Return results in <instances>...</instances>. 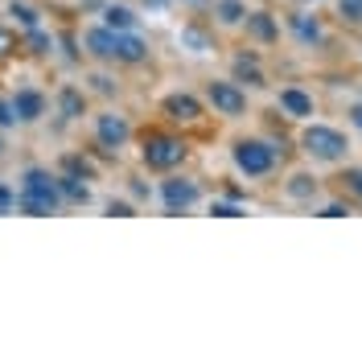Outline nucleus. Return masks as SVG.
Here are the masks:
<instances>
[{
    "label": "nucleus",
    "instance_id": "1",
    "mask_svg": "<svg viewBox=\"0 0 362 362\" xmlns=\"http://www.w3.org/2000/svg\"><path fill=\"white\" fill-rule=\"evenodd\" d=\"M62 202V194H58V177H49L42 169H29L21 181V194H17V210L25 214H33V218H45V214H54Z\"/></svg>",
    "mask_w": 362,
    "mask_h": 362
},
{
    "label": "nucleus",
    "instance_id": "2",
    "mask_svg": "<svg viewBox=\"0 0 362 362\" xmlns=\"http://www.w3.org/2000/svg\"><path fill=\"white\" fill-rule=\"evenodd\" d=\"M300 144H305V153L317 160H341L346 157V136L338 132V128H325V124H313V128H305V136H300Z\"/></svg>",
    "mask_w": 362,
    "mask_h": 362
},
{
    "label": "nucleus",
    "instance_id": "3",
    "mask_svg": "<svg viewBox=\"0 0 362 362\" xmlns=\"http://www.w3.org/2000/svg\"><path fill=\"white\" fill-rule=\"evenodd\" d=\"M272 165H276V148L272 144H264V140H239L235 144V169L239 173L264 177V173H272Z\"/></svg>",
    "mask_w": 362,
    "mask_h": 362
},
{
    "label": "nucleus",
    "instance_id": "4",
    "mask_svg": "<svg viewBox=\"0 0 362 362\" xmlns=\"http://www.w3.org/2000/svg\"><path fill=\"white\" fill-rule=\"evenodd\" d=\"M144 160H148V169H173V165L185 160V144L173 140V136H148Z\"/></svg>",
    "mask_w": 362,
    "mask_h": 362
},
{
    "label": "nucleus",
    "instance_id": "5",
    "mask_svg": "<svg viewBox=\"0 0 362 362\" xmlns=\"http://www.w3.org/2000/svg\"><path fill=\"white\" fill-rule=\"evenodd\" d=\"M206 99L214 103V112H223V115H243L247 112V95L235 87V83H210V87H206Z\"/></svg>",
    "mask_w": 362,
    "mask_h": 362
},
{
    "label": "nucleus",
    "instance_id": "6",
    "mask_svg": "<svg viewBox=\"0 0 362 362\" xmlns=\"http://www.w3.org/2000/svg\"><path fill=\"white\" fill-rule=\"evenodd\" d=\"M160 198H165V206L173 210V214H181V210H189V206L202 198V189H198V181H185V177H173L160 185Z\"/></svg>",
    "mask_w": 362,
    "mask_h": 362
},
{
    "label": "nucleus",
    "instance_id": "7",
    "mask_svg": "<svg viewBox=\"0 0 362 362\" xmlns=\"http://www.w3.org/2000/svg\"><path fill=\"white\" fill-rule=\"evenodd\" d=\"M95 132H99V144H103V148H119L132 128H128L124 115H99V128H95Z\"/></svg>",
    "mask_w": 362,
    "mask_h": 362
},
{
    "label": "nucleus",
    "instance_id": "8",
    "mask_svg": "<svg viewBox=\"0 0 362 362\" xmlns=\"http://www.w3.org/2000/svg\"><path fill=\"white\" fill-rule=\"evenodd\" d=\"M165 115H169V119H181V124H194V119L202 115V103H198L194 95H169V99H165Z\"/></svg>",
    "mask_w": 362,
    "mask_h": 362
},
{
    "label": "nucleus",
    "instance_id": "9",
    "mask_svg": "<svg viewBox=\"0 0 362 362\" xmlns=\"http://www.w3.org/2000/svg\"><path fill=\"white\" fill-rule=\"evenodd\" d=\"M13 112H17V119H21V124H33V119L45 112V99L37 95V90H17V99H13Z\"/></svg>",
    "mask_w": 362,
    "mask_h": 362
},
{
    "label": "nucleus",
    "instance_id": "10",
    "mask_svg": "<svg viewBox=\"0 0 362 362\" xmlns=\"http://www.w3.org/2000/svg\"><path fill=\"white\" fill-rule=\"evenodd\" d=\"M115 45H119V33L115 29H90L87 33V49L95 54V58H115Z\"/></svg>",
    "mask_w": 362,
    "mask_h": 362
},
{
    "label": "nucleus",
    "instance_id": "11",
    "mask_svg": "<svg viewBox=\"0 0 362 362\" xmlns=\"http://www.w3.org/2000/svg\"><path fill=\"white\" fill-rule=\"evenodd\" d=\"M280 107L293 115V119H305V115H313V99H309L305 90H296V87H284L280 90Z\"/></svg>",
    "mask_w": 362,
    "mask_h": 362
},
{
    "label": "nucleus",
    "instance_id": "12",
    "mask_svg": "<svg viewBox=\"0 0 362 362\" xmlns=\"http://www.w3.org/2000/svg\"><path fill=\"white\" fill-rule=\"evenodd\" d=\"M247 33L259 42H276L280 37V25L272 21V13H247Z\"/></svg>",
    "mask_w": 362,
    "mask_h": 362
},
{
    "label": "nucleus",
    "instance_id": "13",
    "mask_svg": "<svg viewBox=\"0 0 362 362\" xmlns=\"http://www.w3.org/2000/svg\"><path fill=\"white\" fill-rule=\"evenodd\" d=\"M144 54H148V45L132 37V33H119V45H115V58L119 62H144Z\"/></svg>",
    "mask_w": 362,
    "mask_h": 362
},
{
    "label": "nucleus",
    "instance_id": "14",
    "mask_svg": "<svg viewBox=\"0 0 362 362\" xmlns=\"http://www.w3.org/2000/svg\"><path fill=\"white\" fill-rule=\"evenodd\" d=\"M288 29H293L296 37H300V42H321V25L313 21V17H305V13H293V17H288Z\"/></svg>",
    "mask_w": 362,
    "mask_h": 362
},
{
    "label": "nucleus",
    "instance_id": "15",
    "mask_svg": "<svg viewBox=\"0 0 362 362\" xmlns=\"http://www.w3.org/2000/svg\"><path fill=\"white\" fill-rule=\"evenodd\" d=\"M103 25H107V29H115V33H128V29L136 25V13L119 8V4H112V8L103 13Z\"/></svg>",
    "mask_w": 362,
    "mask_h": 362
},
{
    "label": "nucleus",
    "instance_id": "16",
    "mask_svg": "<svg viewBox=\"0 0 362 362\" xmlns=\"http://www.w3.org/2000/svg\"><path fill=\"white\" fill-rule=\"evenodd\" d=\"M58 194H62V198H70V202H78V206L90 202V189L78 177H58Z\"/></svg>",
    "mask_w": 362,
    "mask_h": 362
},
{
    "label": "nucleus",
    "instance_id": "17",
    "mask_svg": "<svg viewBox=\"0 0 362 362\" xmlns=\"http://www.w3.org/2000/svg\"><path fill=\"white\" fill-rule=\"evenodd\" d=\"M235 74L247 78L251 87H264V74H259V62L255 58H235Z\"/></svg>",
    "mask_w": 362,
    "mask_h": 362
},
{
    "label": "nucleus",
    "instance_id": "18",
    "mask_svg": "<svg viewBox=\"0 0 362 362\" xmlns=\"http://www.w3.org/2000/svg\"><path fill=\"white\" fill-rule=\"evenodd\" d=\"M243 17H247V13H243V4H239V0H223V4H218V21H223V25H239Z\"/></svg>",
    "mask_w": 362,
    "mask_h": 362
},
{
    "label": "nucleus",
    "instance_id": "19",
    "mask_svg": "<svg viewBox=\"0 0 362 362\" xmlns=\"http://www.w3.org/2000/svg\"><path fill=\"white\" fill-rule=\"evenodd\" d=\"M288 194H293V198H313V194H317V181L305 177V173H296L293 185H288Z\"/></svg>",
    "mask_w": 362,
    "mask_h": 362
},
{
    "label": "nucleus",
    "instance_id": "20",
    "mask_svg": "<svg viewBox=\"0 0 362 362\" xmlns=\"http://www.w3.org/2000/svg\"><path fill=\"white\" fill-rule=\"evenodd\" d=\"M62 115H70V119H74V115H83V95H78V90H62Z\"/></svg>",
    "mask_w": 362,
    "mask_h": 362
},
{
    "label": "nucleus",
    "instance_id": "21",
    "mask_svg": "<svg viewBox=\"0 0 362 362\" xmlns=\"http://www.w3.org/2000/svg\"><path fill=\"white\" fill-rule=\"evenodd\" d=\"M181 42L194 45V54H206V49H210V42H206L202 29H181Z\"/></svg>",
    "mask_w": 362,
    "mask_h": 362
},
{
    "label": "nucleus",
    "instance_id": "22",
    "mask_svg": "<svg viewBox=\"0 0 362 362\" xmlns=\"http://www.w3.org/2000/svg\"><path fill=\"white\" fill-rule=\"evenodd\" d=\"M338 13H341V21L358 25V21H362V0H341V4H338Z\"/></svg>",
    "mask_w": 362,
    "mask_h": 362
},
{
    "label": "nucleus",
    "instance_id": "23",
    "mask_svg": "<svg viewBox=\"0 0 362 362\" xmlns=\"http://www.w3.org/2000/svg\"><path fill=\"white\" fill-rule=\"evenodd\" d=\"M8 13H13V17H17V21L25 25V29H37V13H33V8H29V4H13V8H8Z\"/></svg>",
    "mask_w": 362,
    "mask_h": 362
},
{
    "label": "nucleus",
    "instance_id": "24",
    "mask_svg": "<svg viewBox=\"0 0 362 362\" xmlns=\"http://www.w3.org/2000/svg\"><path fill=\"white\" fill-rule=\"evenodd\" d=\"M29 49L33 54H49V37H45L42 29H29Z\"/></svg>",
    "mask_w": 362,
    "mask_h": 362
},
{
    "label": "nucleus",
    "instance_id": "25",
    "mask_svg": "<svg viewBox=\"0 0 362 362\" xmlns=\"http://www.w3.org/2000/svg\"><path fill=\"white\" fill-rule=\"evenodd\" d=\"M8 210H17V189H8L0 181V214H8Z\"/></svg>",
    "mask_w": 362,
    "mask_h": 362
},
{
    "label": "nucleus",
    "instance_id": "26",
    "mask_svg": "<svg viewBox=\"0 0 362 362\" xmlns=\"http://www.w3.org/2000/svg\"><path fill=\"white\" fill-rule=\"evenodd\" d=\"M210 214H218V218H239L243 210H239L235 202H214V206H210Z\"/></svg>",
    "mask_w": 362,
    "mask_h": 362
},
{
    "label": "nucleus",
    "instance_id": "27",
    "mask_svg": "<svg viewBox=\"0 0 362 362\" xmlns=\"http://www.w3.org/2000/svg\"><path fill=\"white\" fill-rule=\"evenodd\" d=\"M17 124V112H13V99H0V128Z\"/></svg>",
    "mask_w": 362,
    "mask_h": 362
},
{
    "label": "nucleus",
    "instance_id": "28",
    "mask_svg": "<svg viewBox=\"0 0 362 362\" xmlns=\"http://www.w3.org/2000/svg\"><path fill=\"white\" fill-rule=\"evenodd\" d=\"M13 49H17V37H13L8 29H0V58H4V54H13Z\"/></svg>",
    "mask_w": 362,
    "mask_h": 362
},
{
    "label": "nucleus",
    "instance_id": "29",
    "mask_svg": "<svg viewBox=\"0 0 362 362\" xmlns=\"http://www.w3.org/2000/svg\"><path fill=\"white\" fill-rule=\"evenodd\" d=\"M321 214H325V218H346L350 210H346V206H341V202H329V206H325V210H321Z\"/></svg>",
    "mask_w": 362,
    "mask_h": 362
},
{
    "label": "nucleus",
    "instance_id": "30",
    "mask_svg": "<svg viewBox=\"0 0 362 362\" xmlns=\"http://www.w3.org/2000/svg\"><path fill=\"white\" fill-rule=\"evenodd\" d=\"M107 214H115V218H132V206H124V202H112V206H107Z\"/></svg>",
    "mask_w": 362,
    "mask_h": 362
},
{
    "label": "nucleus",
    "instance_id": "31",
    "mask_svg": "<svg viewBox=\"0 0 362 362\" xmlns=\"http://www.w3.org/2000/svg\"><path fill=\"white\" fill-rule=\"evenodd\" d=\"M346 181H350V189H354V194L362 198V169H354V173H350Z\"/></svg>",
    "mask_w": 362,
    "mask_h": 362
},
{
    "label": "nucleus",
    "instance_id": "32",
    "mask_svg": "<svg viewBox=\"0 0 362 362\" xmlns=\"http://www.w3.org/2000/svg\"><path fill=\"white\" fill-rule=\"evenodd\" d=\"M350 119H354V128H362V103L354 107V112H350Z\"/></svg>",
    "mask_w": 362,
    "mask_h": 362
},
{
    "label": "nucleus",
    "instance_id": "33",
    "mask_svg": "<svg viewBox=\"0 0 362 362\" xmlns=\"http://www.w3.org/2000/svg\"><path fill=\"white\" fill-rule=\"evenodd\" d=\"M0 148H4V140H0Z\"/></svg>",
    "mask_w": 362,
    "mask_h": 362
}]
</instances>
